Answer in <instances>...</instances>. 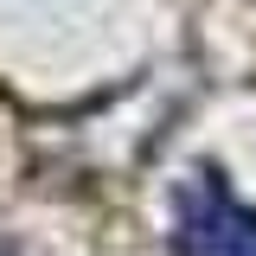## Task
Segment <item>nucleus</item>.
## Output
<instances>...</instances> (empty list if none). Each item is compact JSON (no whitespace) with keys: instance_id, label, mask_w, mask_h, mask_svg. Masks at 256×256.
<instances>
[{"instance_id":"1","label":"nucleus","mask_w":256,"mask_h":256,"mask_svg":"<svg viewBox=\"0 0 256 256\" xmlns=\"http://www.w3.org/2000/svg\"><path fill=\"white\" fill-rule=\"evenodd\" d=\"M173 250L180 256H256V212L218 173H192L173 192Z\"/></svg>"}]
</instances>
